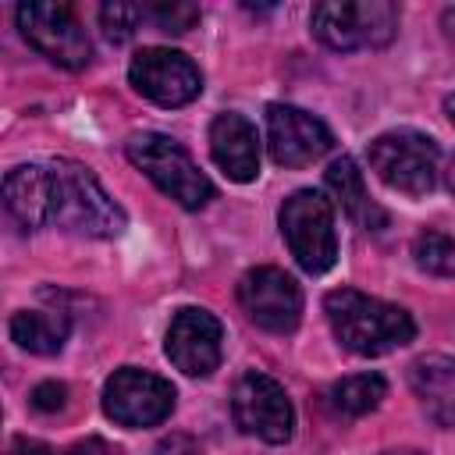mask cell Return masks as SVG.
Instances as JSON below:
<instances>
[{"instance_id":"cell-3","label":"cell","mask_w":455,"mask_h":455,"mask_svg":"<svg viewBox=\"0 0 455 455\" xmlns=\"http://www.w3.org/2000/svg\"><path fill=\"white\" fill-rule=\"evenodd\" d=\"M128 160L178 206L203 210L213 199V181L196 167L188 149L160 132H135L128 139Z\"/></svg>"},{"instance_id":"cell-19","label":"cell","mask_w":455,"mask_h":455,"mask_svg":"<svg viewBox=\"0 0 455 455\" xmlns=\"http://www.w3.org/2000/svg\"><path fill=\"white\" fill-rule=\"evenodd\" d=\"M387 395V384L380 373H352L334 380L323 391V405L334 419H359L366 412H373Z\"/></svg>"},{"instance_id":"cell-25","label":"cell","mask_w":455,"mask_h":455,"mask_svg":"<svg viewBox=\"0 0 455 455\" xmlns=\"http://www.w3.org/2000/svg\"><path fill=\"white\" fill-rule=\"evenodd\" d=\"M7 455H53V448L43 444V441H32V437H14Z\"/></svg>"},{"instance_id":"cell-11","label":"cell","mask_w":455,"mask_h":455,"mask_svg":"<svg viewBox=\"0 0 455 455\" xmlns=\"http://www.w3.org/2000/svg\"><path fill=\"white\" fill-rule=\"evenodd\" d=\"M132 89L156 107H185L203 92L199 68L171 46H142L128 64Z\"/></svg>"},{"instance_id":"cell-26","label":"cell","mask_w":455,"mask_h":455,"mask_svg":"<svg viewBox=\"0 0 455 455\" xmlns=\"http://www.w3.org/2000/svg\"><path fill=\"white\" fill-rule=\"evenodd\" d=\"M441 178H444V185H448V192L455 196V156H448V164H444V171H441Z\"/></svg>"},{"instance_id":"cell-8","label":"cell","mask_w":455,"mask_h":455,"mask_svg":"<svg viewBox=\"0 0 455 455\" xmlns=\"http://www.w3.org/2000/svg\"><path fill=\"white\" fill-rule=\"evenodd\" d=\"M174 409V387L171 380L139 370V366H121L107 377L103 384V412L117 423V427H156L171 416Z\"/></svg>"},{"instance_id":"cell-10","label":"cell","mask_w":455,"mask_h":455,"mask_svg":"<svg viewBox=\"0 0 455 455\" xmlns=\"http://www.w3.org/2000/svg\"><path fill=\"white\" fill-rule=\"evenodd\" d=\"M242 313L270 334H291L302 320V288L281 267H252L238 281Z\"/></svg>"},{"instance_id":"cell-6","label":"cell","mask_w":455,"mask_h":455,"mask_svg":"<svg viewBox=\"0 0 455 455\" xmlns=\"http://www.w3.org/2000/svg\"><path fill=\"white\" fill-rule=\"evenodd\" d=\"M366 160L377 171V178L402 192V196H427L437 185V164H441V149L430 135L412 132V128H398V132H384L366 146Z\"/></svg>"},{"instance_id":"cell-24","label":"cell","mask_w":455,"mask_h":455,"mask_svg":"<svg viewBox=\"0 0 455 455\" xmlns=\"http://www.w3.org/2000/svg\"><path fill=\"white\" fill-rule=\"evenodd\" d=\"M153 455H203V451L188 434H171L153 448Z\"/></svg>"},{"instance_id":"cell-15","label":"cell","mask_w":455,"mask_h":455,"mask_svg":"<svg viewBox=\"0 0 455 455\" xmlns=\"http://www.w3.org/2000/svg\"><path fill=\"white\" fill-rule=\"evenodd\" d=\"M409 387L437 427L444 430L455 427V359L451 355H441V352L419 355L409 366Z\"/></svg>"},{"instance_id":"cell-7","label":"cell","mask_w":455,"mask_h":455,"mask_svg":"<svg viewBox=\"0 0 455 455\" xmlns=\"http://www.w3.org/2000/svg\"><path fill=\"white\" fill-rule=\"evenodd\" d=\"M14 18H18L25 43L39 50L46 60H53L57 68L78 71L89 64L92 43L68 4H21Z\"/></svg>"},{"instance_id":"cell-5","label":"cell","mask_w":455,"mask_h":455,"mask_svg":"<svg viewBox=\"0 0 455 455\" xmlns=\"http://www.w3.org/2000/svg\"><path fill=\"white\" fill-rule=\"evenodd\" d=\"M281 235L306 274H327L338 259V231H334V206L316 188H299L281 203L277 213Z\"/></svg>"},{"instance_id":"cell-18","label":"cell","mask_w":455,"mask_h":455,"mask_svg":"<svg viewBox=\"0 0 455 455\" xmlns=\"http://www.w3.org/2000/svg\"><path fill=\"white\" fill-rule=\"evenodd\" d=\"M7 331L18 348L32 355H57L71 334V316L57 309H18Z\"/></svg>"},{"instance_id":"cell-17","label":"cell","mask_w":455,"mask_h":455,"mask_svg":"<svg viewBox=\"0 0 455 455\" xmlns=\"http://www.w3.org/2000/svg\"><path fill=\"white\" fill-rule=\"evenodd\" d=\"M327 188L334 192V199L341 203V210L348 213V220L363 231H384L387 228V213L370 199L363 171L355 167L352 156H338L327 167Z\"/></svg>"},{"instance_id":"cell-20","label":"cell","mask_w":455,"mask_h":455,"mask_svg":"<svg viewBox=\"0 0 455 455\" xmlns=\"http://www.w3.org/2000/svg\"><path fill=\"white\" fill-rule=\"evenodd\" d=\"M412 259L423 274H434V277H451L455 274V238L444 235V231H419L412 238Z\"/></svg>"},{"instance_id":"cell-16","label":"cell","mask_w":455,"mask_h":455,"mask_svg":"<svg viewBox=\"0 0 455 455\" xmlns=\"http://www.w3.org/2000/svg\"><path fill=\"white\" fill-rule=\"evenodd\" d=\"M4 206L7 213L36 231L50 224V167L46 164H21L4 178Z\"/></svg>"},{"instance_id":"cell-14","label":"cell","mask_w":455,"mask_h":455,"mask_svg":"<svg viewBox=\"0 0 455 455\" xmlns=\"http://www.w3.org/2000/svg\"><path fill=\"white\" fill-rule=\"evenodd\" d=\"M210 156L238 185L259 174V135L256 124L235 110H224L210 121Z\"/></svg>"},{"instance_id":"cell-12","label":"cell","mask_w":455,"mask_h":455,"mask_svg":"<svg viewBox=\"0 0 455 455\" xmlns=\"http://www.w3.org/2000/svg\"><path fill=\"white\" fill-rule=\"evenodd\" d=\"M164 352L185 377H210L224 355V327L210 309L185 306L171 316Z\"/></svg>"},{"instance_id":"cell-13","label":"cell","mask_w":455,"mask_h":455,"mask_svg":"<svg viewBox=\"0 0 455 455\" xmlns=\"http://www.w3.org/2000/svg\"><path fill=\"white\" fill-rule=\"evenodd\" d=\"M334 135L331 128L288 103H270L267 107V149L277 167H306L331 153Z\"/></svg>"},{"instance_id":"cell-1","label":"cell","mask_w":455,"mask_h":455,"mask_svg":"<svg viewBox=\"0 0 455 455\" xmlns=\"http://www.w3.org/2000/svg\"><path fill=\"white\" fill-rule=\"evenodd\" d=\"M323 313H327V323H331L334 338L341 341V348H348L355 355H384L416 338V323L402 306L384 302L366 291H355V288L327 291Z\"/></svg>"},{"instance_id":"cell-2","label":"cell","mask_w":455,"mask_h":455,"mask_svg":"<svg viewBox=\"0 0 455 455\" xmlns=\"http://www.w3.org/2000/svg\"><path fill=\"white\" fill-rule=\"evenodd\" d=\"M50 224L85 238H117L124 210L107 196L100 178L75 160H50Z\"/></svg>"},{"instance_id":"cell-28","label":"cell","mask_w":455,"mask_h":455,"mask_svg":"<svg viewBox=\"0 0 455 455\" xmlns=\"http://www.w3.org/2000/svg\"><path fill=\"white\" fill-rule=\"evenodd\" d=\"M384 455H423V451H416V448H395V451H384Z\"/></svg>"},{"instance_id":"cell-9","label":"cell","mask_w":455,"mask_h":455,"mask_svg":"<svg viewBox=\"0 0 455 455\" xmlns=\"http://www.w3.org/2000/svg\"><path fill=\"white\" fill-rule=\"evenodd\" d=\"M231 416L242 434L259 437L267 444H284L295 430V409L288 391L267 373H242L231 391Z\"/></svg>"},{"instance_id":"cell-23","label":"cell","mask_w":455,"mask_h":455,"mask_svg":"<svg viewBox=\"0 0 455 455\" xmlns=\"http://www.w3.org/2000/svg\"><path fill=\"white\" fill-rule=\"evenodd\" d=\"M32 409H39V412H57V409H64V402H68V387L60 384V380H43V384H36L32 387Z\"/></svg>"},{"instance_id":"cell-21","label":"cell","mask_w":455,"mask_h":455,"mask_svg":"<svg viewBox=\"0 0 455 455\" xmlns=\"http://www.w3.org/2000/svg\"><path fill=\"white\" fill-rule=\"evenodd\" d=\"M142 25H146L142 4H121V0H114V4H103L100 7V28H103V36L110 43H128Z\"/></svg>"},{"instance_id":"cell-27","label":"cell","mask_w":455,"mask_h":455,"mask_svg":"<svg viewBox=\"0 0 455 455\" xmlns=\"http://www.w3.org/2000/svg\"><path fill=\"white\" fill-rule=\"evenodd\" d=\"M444 114H448V121L455 124V96H448V100H444Z\"/></svg>"},{"instance_id":"cell-4","label":"cell","mask_w":455,"mask_h":455,"mask_svg":"<svg viewBox=\"0 0 455 455\" xmlns=\"http://www.w3.org/2000/svg\"><path fill=\"white\" fill-rule=\"evenodd\" d=\"M309 25L331 50H380L398 36V7L391 0H327L313 7Z\"/></svg>"},{"instance_id":"cell-22","label":"cell","mask_w":455,"mask_h":455,"mask_svg":"<svg viewBox=\"0 0 455 455\" xmlns=\"http://www.w3.org/2000/svg\"><path fill=\"white\" fill-rule=\"evenodd\" d=\"M146 11V25H153L156 32H171L181 36L199 21V7L196 4H181V0H160V4H142Z\"/></svg>"}]
</instances>
